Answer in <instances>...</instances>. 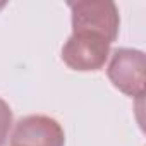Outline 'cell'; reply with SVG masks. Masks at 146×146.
<instances>
[{"mask_svg":"<svg viewBox=\"0 0 146 146\" xmlns=\"http://www.w3.org/2000/svg\"><path fill=\"white\" fill-rule=\"evenodd\" d=\"M72 33H93L110 43L119 35V9L110 0H81L70 2Z\"/></svg>","mask_w":146,"mask_h":146,"instance_id":"6da1fadb","label":"cell"},{"mask_svg":"<svg viewBox=\"0 0 146 146\" xmlns=\"http://www.w3.org/2000/svg\"><path fill=\"white\" fill-rule=\"evenodd\" d=\"M112 84L131 98L144 96L146 83V58L141 50L117 48L112 52L107 69Z\"/></svg>","mask_w":146,"mask_h":146,"instance_id":"7a4b0ae2","label":"cell"},{"mask_svg":"<svg viewBox=\"0 0 146 146\" xmlns=\"http://www.w3.org/2000/svg\"><path fill=\"white\" fill-rule=\"evenodd\" d=\"M110 55V41L93 33H72L62 46V60L74 70H100Z\"/></svg>","mask_w":146,"mask_h":146,"instance_id":"3957f363","label":"cell"},{"mask_svg":"<svg viewBox=\"0 0 146 146\" xmlns=\"http://www.w3.org/2000/svg\"><path fill=\"white\" fill-rule=\"evenodd\" d=\"M62 125L48 115H28L16 122L11 146H64Z\"/></svg>","mask_w":146,"mask_h":146,"instance_id":"277c9868","label":"cell"},{"mask_svg":"<svg viewBox=\"0 0 146 146\" xmlns=\"http://www.w3.org/2000/svg\"><path fill=\"white\" fill-rule=\"evenodd\" d=\"M11 127H12V110L5 100L0 98V146L5 144Z\"/></svg>","mask_w":146,"mask_h":146,"instance_id":"5b68a950","label":"cell"},{"mask_svg":"<svg viewBox=\"0 0 146 146\" xmlns=\"http://www.w3.org/2000/svg\"><path fill=\"white\" fill-rule=\"evenodd\" d=\"M4 5H5V4H4V2H0V9H2V7H4Z\"/></svg>","mask_w":146,"mask_h":146,"instance_id":"8992f818","label":"cell"}]
</instances>
